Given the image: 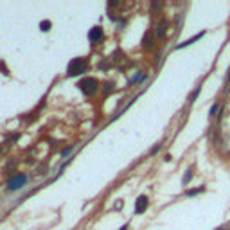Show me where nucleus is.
I'll list each match as a JSON object with an SVG mask.
<instances>
[{
	"label": "nucleus",
	"instance_id": "f257e3e1",
	"mask_svg": "<svg viewBox=\"0 0 230 230\" xmlns=\"http://www.w3.org/2000/svg\"><path fill=\"white\" fill-rule=\"evenodd\" d=\"M88 68V63L84 58H76L68 63V76H79Z\"/></svg>",
	"mask_w": 230,
	"mask_h": 230
},
{
	"label": "nucleus",
	"instance_id": "f03ea898",
	"mask_svg": "<svg viewBox=\"0 0 230 230\" xmlns=\"http://www.w3.org/2000/svg\"><path fill=\"white\" fill-rule=\"evenodd\" d=\"M79 88H81V92L86 95H94L97 92V88H99V81L95 79V77H86L83 79L81 83H79Z\"/></svg>",
	"mask_w": 230,
	"mask_h": 230
},
{
	"label": "nucleus",
	"instance_id": "7ed1b4c3",
	"mask_svg": "<svg viewBox=\"0 0 230 230\" xmlns=\"http://www.w3.org/2000/svg\"><path fill=\"white\" fill-rule=\"evenodd\" d=\"M27 180H29V176H27V175H23V173H16L14 176L9 178V182H7V191H16V189H22L25 183H27Z\"/></svg>",
	"mask_w": 230,
	"mask_h": 230
},
{
	"label": "nucleus",
	"instance_id": "20e7f679",
	"mask_svg": "<svg viewBox=\"0 0 230 230\" xmlns=\"http://www.w3.org/2000/svg\"><path fill=\"white\" fill-rule=\"evenodd\" d=\"M146 209H147V196H138L135 201V212L142 214V212H146Z\"/></svg>",
	"mask_w": 230,
	"mask_h": 230
},
{
	"label": "nucleus",
	"instance_id": "39448f33",
	"mask_svg": "<svg viewBox=\"0 0 230 230\" xmlns=\"http://www.w3.org/2000/svg\"><path fill=\"white\" fill-rule=\"evenodd\" d=\"M167 27H169V22L167 20H160V22H158V23H157V29H155V32H157L158 38H164V36H166Z\"/></svg>",
	"mask_w": 230,
	"mask_h": 230
},
{
	"label": "nucleus",
	"instance_id": "423d86ee",
	"mask_svg": "<svg viewBox=\"0 0 230 230\" xmlns=\"http://www.w3.org/2000/svg\"><path fill=\"white\" fill-rule=\"evenodd\" d=\"M101 38H103V29L101 27H94L92 31L88 32V40L90 42H99Z\"/></svg>",
	"mask_w": 230,
	"mask_h": 230
},
{
	"label": "nucleus",
	"instance_id": "0eeeda50",
	"mask_svg": "<svg viewBox=\"0 0 230 230\" xmlns=\"http://www.w3.org/2000/svg\"><path fill=\"white\" fill-rule=\"evenodd\" d=\"M203 34H205V32H199V34H196L194 38H191V40H187V42H183V43H180V45H176V49H183V47H187V45H192L194 42H198L199 38H203Z\"/></svg>",
	"mask_w": 230,
	"mask_h": 230
},
{
	"label": "nucleus",
	"instance_id": "6e6552de",
	"mask_svg": "<svg viewBox=\"0 0 230 230\" xmlns=\"http://www.w3.org/2000/svg\"><path fill=\"white\" fill-rule=\"evenodd\" d=\"M142 47H146V49L153 47V34H151V32H146V34H144V38H142Z\"/></svg>",
	"mask_w": 230,
	"mask_h": 230
},
{
	"label": "nucleus",
	"instance_id": "1a4fd4ad",
	"mask_svg": "<svg viewBox=\"0 0 230 230\" xmlns=\"http://www.w3.org/2000/svg\"><path fill=\"white\" fill-rule=\"evenodd\" d=\"M191 178H192V169H187L185 175H183V185H187L189 182H191Z\"/></svg>",
	"mask_w": 230,
	"mask_h": 230
},
{
	"label": "nucleus",
	"instance_id": "9d476101",
	"mask_svg": "<svg viewBox=\"0 0 230 230\" xmlns=\"http://www.w3.org/2000/svg\"><path fill=\"white\" fill-rule=\"evenodd\" d=\"M51 25H52L51 22H49V20H45V22H42V23H40V29L47 32V31H51Z\"/></svg>",
	"mask_w": 230,
	"mask_h": 230
},
{
	"label": "nucleus",
	"instance_id": "9b49d317",
	"mask_svg": "<svg viewBox=\"0 0 230 230\" xmlns=\"http://www.w3.org/2000/svg\"><path fill=\"white\" fill-rule=\"evenodd\" d=\"M205 191V187H198V189H191V191H187V196H194V194H199V192H203Z\"/></svg>",
	"mask_w": 230,
	"mask_h": 230
},
{
	"label": "nucleus",
	"instance_id": "f8f14e48",
	"mask_svg": "<svg viewBox=\"0 0 230 230\" xmlns=\"http://www.w3.org/2000/svg\"><path fill=\"white\" fill-rule=\"evenodd\" d=\"M218 110H220V105H218V103H216V105H214V106H212V108H210L209 115H210V117H214V115L218 113Z\"/></svg>",
	"mask_w": 230,
	"mask_h": 230
},
{
	"label": "nucleus",
	"instance_id": "ddd939ff",
	"mask_svg": "<svg viewBox=\"0 0 230 230\" xmlns=\"http://www.w3.org/2000/svg\"><path fill=\"white\" fill-rule=\"evenodd\" d=\"M199 90H201V88H196V90H194V92H192V94H191V99H189V101H191V103H194V99H196V97H198V94H199Z\"/></svg>",
	"mask_w": 230,
	"mask_h": 230
},
{
	"label": "nucleus",
	"instance_id": "4468645a",
	"mask_svg": "<svg viewBox=\"0 0 230 230\" xmlns=\"http://www.w3.org/2000/svg\"><path fill=\"white\" fill-rule=\"evenodd\" d=\"M113 90V83H105V92L108 94V92H112Z\"/></svg>",
	"mask_w": 230,
	"mask_h": 230
},
{
	"label": "nucleus",
	"instance_id": "2eb2a0df",
	"mask_svg": "<svg viewBox=\"0 0 230 230\" xmlns=\"http://www.w3.org/2000/svg\"><path fill=\"white\" fill-rule=\"evenodd\" d=\"M0 68H2V72L6 74V76H7V74H9V70H7V67H6V65H4V61H0Z\"/></svg>",
	"mask_w": 230,
	"mask_h": 230
},
{
	"label": "nucleus",
	"instance_id": "dca6fc26",
	"mask_svg": "<svg viewBox=\"0 0 230 230\" xmlns=\"http://www.w3.org/2000/svg\"><path fill=\"white\" fill-rule=\"evenodd\" d=\"M158 149H160V144H157V146H155L153 149H151V155H155V153H157Z\"/></svg>",
	"mask_w": 230,
	"mask_h": 230
},
{
	"label": "nucleus",
	"instance_id": "f3484780",
	"mask_svg": "<svg viewBox=\"0 0 230 230\" xmlns=\"http://www.w3.org/2000/svg\"><path fill=\"white\" fill-rule=\"evenodd\" d=\"M121 230H128V225H124V227H122V228H121Z\"/></svg>",
	"mask_w": 230,
	"mask_h": 230
},
{
	"label": "nucleus",
	"instance_id": "a211bd4d",
	"mask_svg": "<svg viewBox=\"0 0 230 230\" xmlns=\"http://www.w3.org/2000/svg\"><path fill=\"white\" fill-rule=\"evenodd\" d=\"M228 84H230V74H228Z\"/></svg>",
	"mask_w": 230,
	"mask_h": 230
}]
</instances>
